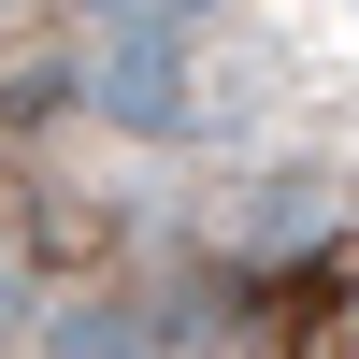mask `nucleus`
Instances as JSON below:
<instances>
[{"instance_id":"obj_1","label":"nucleus","mask_w":359,"mask_h":359,"mask_svg":"<svg viewBox=\"0 0 359 359\" xmlns=\"http://www.w3.org/2000/svg\"><path fill=\"white\" fill-rule=\"evenodd\" d=\"M287 345L302 359H359V273H316L302 302H287Z\"/></svg>"}]
</instances>
